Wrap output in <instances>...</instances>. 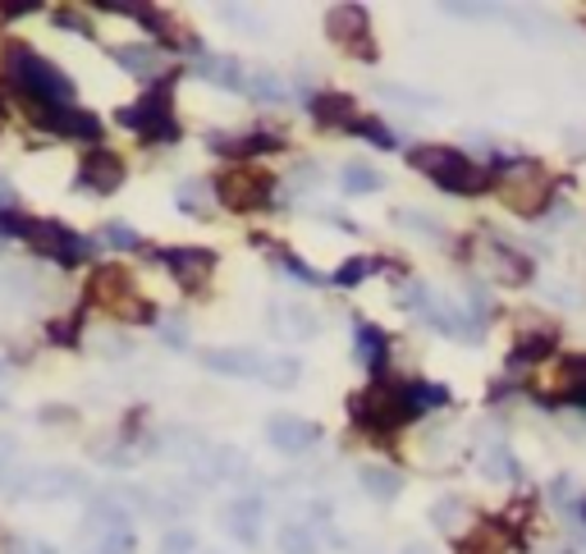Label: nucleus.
I'll list each match as a JSON object with an SVG mask.
<instances>
[{
    "label": "nucleus",
    "instance_id": "0eeeda50",
    "mask_svg": "<svg viewBox=\"0 0 586 554\" xmlns=\"http://www.w3.org/2000/svg\"><path fill=\"white\" fill-rule=\"evenodd\" d=\"M326 32L330 42L354 51L358 60H376V42H371V19L362 6H335L330 19H326Z\"/></svg>",
    "mask_w": 586,
    "mask_h": 554
},
{
    "label": "nucleus",
    "instance_id": "4be33fe9",
    "mask_svg": "<svg viewBox=\"0 0 586 554\" xmlns=\"http://www.w3.org/2000/svg\"><path fill=\"white\" fill-rule=\"evenodd\" d=\"M198 73H202V79H211V83H220V88H239L244 83L239 64H234L229 56H202L198 60Z\"/></svg>",
    "mask_w": 586,
    "mask_h": 554
},
{
    "label": "nucleus",
    "instance_id": "bb28decb",
    "mask_svg": "<svg viewBox=\"0 0 586 554\" xmlns=\"http://www.w3.org/2000/svg\"><path fill=\"white\" fill-rule=\"evenodd\" d=\"M344 189L348 193H371V189H380V174L371 165H348L344 170Z\"/></svg>",
    "mask_w": 586,
    "mask_h": 554
},
{
    "label": "nucleus",
    "instance_id": "72a5a7b5",
    "mask_svg": "<svg viewBox=\"0 0 586 554\" xmlns=\"http://www.w3.org/2000/svg\"><path fill=\"white\" fill-rule=\"evenodd\" d=\"M280 266H289V271H294V280H307V284H317V280H321V275L311 271V266H302L294 252H280Z\"/></svg>",
    "mask_w": 586,
    "mask_h": 554
},
{
    "label": "nucleus",
    "instance_id": "2f4dec72",
    "mask_svg": "<svg viewBox=\"0 0 586 554\" xmlns=\"http://www.w3.org/2000/svg\"><path fill=\"white\" fill-rule=\"evenodd\" d=\"M354 133H362V138L376 142V147H395V133H389L380 120H354Z\"/></svg>",
    "mask_w": 586,
    "mask_h": 554
},
{
    "label": "nucleus",
    "instance_id": "ddd939ff",
    "mask_svg": "<svg viewBox=\"0 0 586 554\" xmlns=\"http://www.w3.org/2000/svg\"><path fill=\"white\" fill-rule=\"evenodd\" d=\"M486 256H490V271H495L504 284H523V280L532 275V262H527L523 252H514L499 234H495V243L486 248Z\"/></svg>",
    "mask_w": 586,
    "mask_h": 554
},
{
    "label": "nucleus",
    "instance_id": "f8f14e48",
    "mask_svg": "<svg viewBox=\"0 0 586 554\" xmlns=\"http://www.w3.org/2000/svg\"><path fill=\"white\" fill-rule=\"evenodd\" d=\"M266 435H270V445H276V450H285V454H302V450L317 445V435H321V431L311 426V422H302V417H270Z\"/></svg>",
    "mask_w": 586,
    "mask_h": 554
},
{
    "label": "nucleus",
    "instance_id": "c756f323",
    "mask_svg": "<svg viewBox=\"0 0 586 554\" xmlns=\"http://www.w3.org/2000/svg\"><path fill=\"white\" fill-rule=\"evenodd\" d=\"M252 97L257 101H285V83L276 79V73H252Z\"/></svg>",
    "mask_w": 586,
    "mask_h": 554
},
{
    "label": "nucleus",
    "instance_id": "1a4fd4ad",
    "mask_svg": "<svg viewBox=\"0 0 586 554\" xmlns=\"http://www.w3.org/2000/svg\"><path fill=\"white\" fill-rule=\"evenodd\" d=\"M32 115H37V124H47L51 133H64V138H97L101 133V120L78 105H32Z\"/></svg>",
    "mask_w": 586,
    "mask_h": 554
},
{
    "label": "nucleus",
    "instance_id": "aec40b11",
    "mask_svg": "<svg viewBox=\"0 0 586 554\" xmlns=\"http://www.w3.org/2000/svg\"><path fill=\"white\" fill-rule=\"evenodd\" d=\"M257 518H261V504L257 500H239V504H229V513H225V523L234 527V536H244L248 545L257 541Z\"/></svg>",
    "mask_w": 586,
    "mask_h": 554
},
{
    "label": "nucleus",
    "instance_id": "6ab92c4d",
    "mask_svg": "<svg viewBox=\"0 0 586 554\" xmlns=\"http://www.w3.org/2000/svg\"><path fill=\"white\" fill-rule=\"evenodd\" d=\"M115 60H120L129 73H138V79H151V73L166 69V51H156V47H120Z\"/></svg>",
    "mask_w": 586,
    "mask_h": 554
},
{
    "label": "nucleus",
    "instance_id": "423d86ee",
    "mask_svg": "<svg viewBox=\"0 0 586 554\" xmlns=\"http://www.w3.org/2000/svg\"><path fill=\"white\" fill-rule=\"evenodd\" d=\"M120 124L125 129H138L142 138H166V142H175L179 138V124L170 115V83L166 88H151L133 105H125L120 110Z\"/></svg>",
    "mask_w": 586,
    "mask_h": 554
},
{
    "label": "nucleus",
    "instance_id": "2eb2a0df",
    "mask_svg": "<svg viewBox=\"0 0 586 554\" xmlns=\"http://www.w3.org/2000/svg\"><path fill=\"white\" fill-rule=\"evenodd\" d=\"M211 147H216V152H225V157H261V152H276L280 138H276V133H266V129H257V133H239V138L216 133Z\"/></svg>",
    "mask_w": 586,
    "mask_h": 554
},
{
    "label": "nucleus",
    "instance_id": "4468645a",
    "mask_svg": "<svg viewBox=\"0 0 586 554\" xmlns=\"http://www.w3.org/2000/svg\"><path fill=\"white\" fill-rule=\"evenodd\" d=\"M413 165L426 170V174H431V179L440 183V179H449L454 170H463L467 157L458 152V147H417V152H413Z\"/></svg>",
    "mask_w": 586,
    "mask_h": 554
},
{
    "label": "nucleus",
    "instance_id": "9b49d317",
    "mask_svg": "<svg viewBox=\"0 0 586 554\" xmlns=\"http://www.w3.org/2000/svg\"><path fill=\"white\" fill-rule=\"evenodd\" d=\"M78 183L92 193H115L125 183V161L115 157V152H92L83 161V170H78Z\"/></svg>",
    "mask_w": 586,
    "mask_h": 554
},
{
    "label": "nucleus",
    "instance_id": "f257e3e1",
    "mask_svg": "<svg viewBox=\"0 0 586 554\" xmlns=\"http://www.w3.org/2000/svg\"><path fill=\"white\" fill-rule=\"evenodd\" d=\"M6 69H10V83L19 88V97L37 101V105H73V83L64 79V73L42 60L32 47H10L6 51Z\"/></svg>",
    "mask_w": 586,
    "mask_h": 554
},
{
    "label": "nucleus",
    "instance_id": "f3484780",
    "mask_svg": "<svg viewBox=\"0 0 586 554\" xmlns=\"http://www.w3.org/2000/svg\"><path fill=\"white\" fill-rule=\"evenodd\" d=\"M311 115H317L321 124H339V129H348L358 120V110H354V97H344V92H321V97H311Z\"/></svg>",
    "mask_w": 586,
    "mask_h": 554
},
{
    "label": "nucleus",
    "instance_id": "a878e982",
    "mask_svg": "<svg viewBox=\"0 0 586 554\" xmlns=\"http://www.w3.org/2000/svg\"><path fill=\"white\" fill-rule=\"evenodd\" d=\"M463 518H467V508H463L458 500H440V504L431 508V523H436L440 532H454V536H458V527H463Z\"/></svg>",
    "mask_w": 586,
    "mask_h": 554
},
{
    "label": "nucleus",
    "instance_id": "b1692460",
    "mask_svg": "<svg viewBox=\"0 0 586 554\" xmlns=\"http://www.w3.org/2000/svg\"><path fill=\"white\" fill-rule=\"evenodd\" d=\"M371 271H380V256H354V262H344L335 271V284H362Z\"/></svg>",
    "mask_w": 586,
    "mask_h": 554
},
{
    "label": "nucleus",
    "instance_id": "393cba45",
    "mask_svg": "<svg viewBox=\"0 0 586 554\" xmlns=\"http://www.w3.org/2000/svg\"><path fill=\"white\" fill-rule=\"evenodd\" d=\"M358 357L371 362V366L385 357V330H376V325H358Z\"/></svg>",
    "mask_w": 586,
    "mask_h": 554
},
{
    "label": "nucleus",
    "instance_id": "a211bd4d",
    "mask_svg": "<svg viewBox=\"0 0 586 554\" xmlns=\"http://www.w3.org/2000/svg\"><path fill=\"white\" fill-rule=\"evenodd\" d=\"M509 527H499V523H486V527H477V532H463V541H458V554H504L509 550Z\"/></svg>",
    "mask_w": 586,
    "mask_h": 554
},
{
    "label": "nucleus",
    "instance_id": "6e6552de",
    "mask_svg": "<svg viewBox=\"0 0 586 554\" xmlns=\"http://www.w3.org/2000/svg\"><path fill=\"white\" fill-rule=\"evenodd\" d=\"M216 193H220V202H225L229 211H257V207L270 202V174H266V170L239 165V170H229V174L216 183Z\"/></svg>",
    "mask_w": 586,
    "mask_h": 554
},
{
    "label": "nucleus",
    "instance_id": "cd10ccee",
    "mask_svg": "<svg viewBox=\"0 0 586 554\" xmlns=\"http://www.w3.org/2000/svg\"><path fill=\"white\" fill-rule=\"evenodd\" d=\"M129 550H133L129 527H110V532H101V541H97L88 554H129Z\"/></svg>",
    "mask_w": 586,
    "mask_h": 554
},
{
    "label": "nucleus",
    "instance_id": "5701e85b",
    "mask_svg": "<svg viewBox=\"0 0 586 554\" xmlns=\"http://www.w3.org/2000/svg\"><path fill=\"white\" fill-rule=\"evenodd\" d=\"M207 198H211V189H207L202 179H188L183 189H179V207H183L188 215H207V211H211V207H207Z\"/></svg>",
    "mask_w": 586,
    "mask_h": 554
},
{
    "label": "nucleus",
    "instance_id": "c9c22d12",
    "mask_svg": "<svg viewBox=\"0 0 586 554\" xmlns=\"http://www.w3.org/2000/svg\"><path fill=\"white\" fill-rule=\"evenodd\" d=\"M404 554H436V550H431V545H408Z\"/></svg>",
    "mask_w": 586,
    "mask_h": 554
},
{
    "label": "nucleus",
    "instance_id": "20e7f679",
    "mask_svg": "<svg viewBox=\"0 0 586 554\" xmlns=\"http://www.w3.org/2000/svg\"><path fill=\"white\" fill-rule=\"evenodd\" d=\"M348 409H354V417L371 431H399L404 422L417 417L408 385H371L367 394H358L354 403H348Z\"/></svg>",
    "mask_w": 586,
    "mask_h": 554
},
{
    "label": "nucleus",
    "instance_id": "7c9ffc66",
    "mask_svg": "<svg viewBox=\"0 0 586 554\" xmlns=\"http://www.w3.org/2000/svg\"><path fill=\"white\" fill-rule=\"evenodd\" d=\"M486 476H499V482H509V476H518V463L509 450H490L486 454Z\"/></svg>",
    "mask_w": 586,
    "mask_h": 554
},
{
    "label": "nucleus",
    "instance_id": "f704fd0d",
    "mask_svg": "<svg viewBox=\"0 0 586 554\" xmlns=\"http://www.w3.org/2000/svg\"><path fill=\"white\" fill-rule=\"evenodd\" d=\"M14 554H51V550H47V545H37V541H19Z\"/></svg>",
    "mask_w": 586,
    "mask_h": 554
},
{
    "label": "nucleus",
    "instance_id": "f03ea898",
    "mask_svg": "<svg viewBox=\"0 0 586 554\" xmlns=\"http://www.w3.org/2000/svg\"><path fill=\"white\" fill-rule=\"evenodd\" d=\"M0 230H14V234L28 239L37 252L60 256L64 266L88 262V256L97 252V239H78L69 225H60V220H37V215H14V211H6V215H0Z\"/></svg>",
    "mask_w": 586,
    "mask_h": 554
},
{
    "label": "nucleus",
    "instance_id": "473e14b6",
    "mask_svg": "<svg viewBox=\"0 0 586 554\" xmlns=\"http://www.w3.org/2000/svg\"><path fill=\"white\" fill-rule=\"evenodd\" d=\"M101 239H106L110 248H133V243H138V234L125 225V220H110V225L101 230Z\"/></svg>",
    "mask_w": 586,
    "mask_h": 554
},
{
    "label": "nucleus",
    "instance_id": "39448f33",
    "mask_svg": "<svg viewBox=\"0 0 586 554\" xmlns=\"http://www.w3.org/2000/svg\"><path fill=\"white\" fill-rule=\"evenodd\" d=\"M88 299L97 303V308H106V312H115V316H133V321H151V303H142V299H133V289H129V275L120 271V266H101V271H92V280H88Z\"/></svg>",
    "mask_w": 586,
    "mask_h": 554
},
{
    "label": "nucleus",
    "instance_id": "7ed1b4c3",
    "mask_svg": "<svg viewBox=\"0 0 586 554\" xmlns=\"http://www.w3.org/2000/svg\"><path fill=\"white\" fill-rule=\"evenodd\" d=\"M495 189L504 198V207L518 211V215H540L555 198V179L550 170H540L536 161H514L495 170Z\"/></svg>",
    "mask_w": 586,
    "mask_h": 554
},
{
    "label": "nucleus",
    "instance_id": "dca6fc26",
    "mask_svg": "<svg viewBox=\"0 0 586 554\" xmlns=\"http://www.w3.org/2000/svg\"><path fill=\"white\" fill-rule=\"evenodd\" d=\"M207 366L211 372H225V376H261L266 372V362L248 349H216V353H207Z\"/></svg>",
    "mask_w": 586,
    "mask_h": 554
},
{
    "label": "nucleus",
    "instance_id": "412c9836",
    "mask_svg": "<svg viewBox=\"0 0 586 554\" xmlns=\"http://www.w3.org/2000/svg\"><path fill=\"white\" fill-rule=\"evenodd\" d=\"M362 491L376 500H395L404 491V476L395 467H362Z\"/></svg>",
    "mask_w": 586,
    "mask_h": 554
},
{
    "label": "nucleus",
    "instance_id": "c85d7f7f",
    "mask_svg": "<svg viewBox=\"0 0 586 554\" xmlns=\"http://www.w3.org/2000/svg\"><path fill=\"white\" fill-rule=\"evenodd\" d=\"M280 550L285 554H317V541H311L307 527H285L280 532Z\"/></svg>",
    "mask_w": 586,
    "mask_h": 554
},
{
    "label": "nucleus",
    "instance_id": "9d476101",
    "mask_svg": "<svg viewBox=\"0 0 586 554\" xmlns=\"http://www.w3.org/2000/svg\"><path fill=\"white\" fill-rule=\"evenodd\" d=\"M161 262L175 271V280H179V289H202L207 284V275L216 271V256L207 252V248H166L161 252Z\"/></svg>",
    "mask_w": 586,
    "mask_h": 554
}]
</instances>
